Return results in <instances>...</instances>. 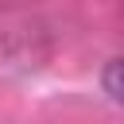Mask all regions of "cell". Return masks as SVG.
Returning a JSON list of instances; mask_svg holds the SVG:
<instances>
[{"label": "cell", "instance_id": "1", "mask_svg": "<svg viewBox=\"0 0 124 124\" xmlns=\"http://www.w3.org/2000/svg\"><path fill=\"white\" fill-rule=\"evenodd\" d=\"M101 85H105V93L124 108V58H112L108 66H105V74H101Z\"/></svg>", "mask_w": 124, "mask_h": 124}]
</instances>
